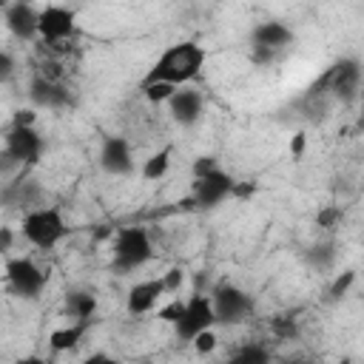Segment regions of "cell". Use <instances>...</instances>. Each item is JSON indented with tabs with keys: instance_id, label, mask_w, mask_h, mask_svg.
Segmentation results:
<instances>
[{
	"instance_id": "277c9868",
	"label": "cell",
	"mask_w": 364,
	"mask_h": 364,
	"mask_svg": "<svg viewBox=\"0 0 364 364\" xmlns=\"http://www.w3.org/2000/svg\"><path fill=\"white\" fill-rule=\"evenodd\" d=\"M358 88H361V60L341 57L307 88V97H333L341 102H353L358 97Z\"/></svg>"
},
{
	"instance_id": "d6986e66",
	"label": "cell",
	"mask_w": 364,
	"mask_h": 364,
	"mask_svg": "<svg viewBox=\"0 0 364 364\" xmlns=\"http://www.w3.org/2000/svg\"><path fill=\"white\" fill-rule=\"evenodd\" d=\"M88 330H91V321H68L65 327H57V330L48 333V347H51L54 353L74 350V347L85 338Z\"/></svg>"
},
{
	"instance_id": "3957f363",
	"label": "cell",
	"mask_w": 364,
	"mask_h": 364,
	"mask_svg": "<svg viewBox=\"0 0 364 364\" xmlns=\"http://www.w3.org/2000/svg\"><path fill=\"white\" fill-rule=\"evenodd\" d=\"M20 233L28 245H34L40 250H51L65 239L68 225H65V216L57 205H34L23 213Z\"/></svg>"
},
{
	"instance_id": "ac0fdd59",
	"label": "cell",
	"mask_w": 364,
	"mask_h": 364,
	"mask_svg": "<svg viewBox=\"0 0 364 364\" xmlns=\"http://www.w3.org/2000/svg\"><path fill=\"white\" fill-rule=\"evenodd\" d=\"M63 310L71 321H94L97 316V296L91 290H71L63 301Z\"/></svg>"
},
{
	"instance_id": "1f68e13d",
	"label": "cell",
	"mask_w": 364,
	"mask_h": 364,
	"mask_svg": "<svg viewBox=\"0 0 364 364\" xmlns=\"http://www.w3.org/2000/svg\"><path fill=\"white\" fill-rule=\"evenodd\" d=\"M287 151H290V156H293V159H301V156H304V151H307V134H304V131H296V134L290 136Z\"/></svg>"
},
{
	"instance_id": "8fae6325",
	"label": "cell",
	"mask_w": 364,
	"mask_h": 364,
	"mask_svg": "<svg viewBox=\"0 0 364 364\" xmlns=\"http://www.w3.org/2000/svg\"><path fill=\"white\" fill-rule=\"evenodd\" d=\"M100 168L108 176H128V173H134L136 162H134L131 142L125 136H119V134L102 136V142H100Z\"/></svg>"
},
{
	"instance_id": "ffe728a7",
	"label": "cell",
	"mask_w": 364,
	"mask_h": 364,
	"mask_svg": "<svg viewBox=\"0 0 364 364\" xmlns=\"http://www.w3.org/2000/svg\"><path fill=\"white\" fill-rule=\"evenodd\" d=\"M168 168H171V148H159L142 162V179L145 182H159L168 173Z\"/></svg>"
},
{
	"instance_id": "7a4b0ae2",
	"label": "cell",
	"mask_w": 364,
	"mask_h": 364,
	"mask_svg": "<svg viewBox=\"0 0 364 364\" xmlns=\"http://www.w3.org/2000/svg\"><path fill=\"white\" fill-rule=\"evenodd\" d=\"M151 259H154V242L145 228L128 225V228H117L111 233V267L117 273L139 270Z\"/></svg>"
},
{
	"instance_id": "7c38bea8",
	"label": "cell",
	"mask_w": 364,
	"mask_h": 364,
	"mask_svg": "<svg viewBox=\"0 0 364 364\" xmlns=\"http://www.w3.org/2000/svg\"><path fill=\"white\" fill-rule=\"evenodd\" d=\"M165 105H168V114H171V119L176 125L191 128L205 114V94L196 91V88H191V85H176V91L168 97Z\"/></svg>"
},
{
	"instance_id": "484cf974",
	"label": "cell",
	"mask_w": 364,
	"mask_h": 364,
	"mask_svg": "<svg viewBox=\"0 0 364 364\" xmlns=\"http://www.w3.org/2000/svg\"><path fill=\"white\" fill-rule=\"evenodd\" d=\"M341 216H344V210H341L338 205H327V208H321V210L316 213V225L324 228V230H333V228H338Z\"/></svg>"
},
{
	"instance_id": "cb8c5ba5",
	"label": "cell",
	"mask_w": 364,
	"mask_h": 364,
	"mask_svg": "<svg viewBox=\"0 0 364 364\" xmlns=\"http://www.w3.org/2000/svg\"><path fill=\"white\" fill-rule=\"evenodd\" d=\"M139 91L151 105H159V102H168V97L176 91V85H171V82H145V85H139Z\"/></svg>"
},
{
	"instance_id": "d6a6232c",
	"label": "cell",
	"mask_w": 364,
	"mask_h": 364,
	"mask_svg": "<svg viewBox=\"0 0 364 364\" xmlns=\"http://www.w3.org/2000/svg\"><path fill=\"white\" fill-rule=\"evenodd\" d=\"M11 125H37V111L34 108H17L11 114Z\"/></svg>"
},
{
	"instance_id": "4dcf8cb0",
	"label": "cell",
	"mask_w": 364,
	"mask_h": 364,
	"mask_svg": "<svg viewBox=\"0 0 364 364\" xmlns=\"http://www.w3.org/2000/svg\"><path fill=\"white\" fill-rule=\"evenodd\" d=\"M213 168H219V159H216V156H210V154H202V156H196V159H193L191 173H193V176H202V173H208V171H213Z\"/></svg>"
},
{
	"instance_id": "30bf717a",
	"label": "cell",
	"mask_w": 364,
	"mask_h": 364,
	"mask_svg": "<svg viewBox=\"0 0 364 364\" xmlns=\"http://www.w3.org/2000/svg\"><path fill=\"white\" fill-rule=\"evenodd\" d=\"M43 148L46 139L40 136L37 125H11L3 136V151L14 159V165H37Z\"/></svg>"
},
{
	"instance_id": "52a82bcc",
	"label": "cell",
	"mask_w": 364,
	"mask_h": 364,
	"mask_svg": "<svg viewBox=\"0 0 364 364\" xmlns=\"http://www.w3.org/2000/svg\"><path fill=\"white\" fill-rule=\"evenodd\" d=\"M3 273H6L9 290L14 296H20V299H37L46 290V284H48V270H43L28 256H11V259H6Z\"/></svg>"
},
{
	"instance_id": "4316f807",
	"label": "cell",
	"mask_w": 364,
	"mask_h": 364,
	"mask_svg": "<svg viewBox=\"0 0 364 364\" xmlns=\"http://www.w3.org/2000/svg\"><path fill=\"white\" fill-rule=\"evenodd\" d=\"M191 344H193V350H196L199 355L213 353V350H216V333H213V327H208V330L196 333V336L191 338Z\"/></svg>"
},
{
	"instance_id": "d590c367",
	"label": "cell",
	"mask_w": 364,
	"mask_h": 364,
	"mask_svg": "<svg viewBox=\"0 0 364 364\" xmlns=\"http://www.w3.org/2000/svg\"><path fill=\"white\" fill-rule=\"evenodd\" d=\"M88 361H111L105 353H94V355H88Z\"/></svg>"
},
{
	"instance_id": "9c48e42d",
	"label": "cell",
	"mask_w": 364,
	"mask_h": 364,
	"mask_svg": "<svg viewBox=\"0 0 364 364\" xmlns=\"http://www.w3.org/2000/svg\"><path fill=\"white\" fill-rule=\"evenodd\" d=\"M213 324H216V316H213L210 296H205V293L196 290V293H191L185 299V310H182V316L171 327H173V333H176L179 341H191L196 333H202V330H208Z\"/></svg>"
},
{
	"instance_id": "83f0119b",
	"label": "cell",
	"mask_w": 364,
	"mask_h": 364,
	"mask_svg": "<svg viewBox=\"0 0 364 364\" xmlns=\"http://www.w3.org/2000/svg\"><path fill=\"white\" fill-rule=\"evenodd\" d=\"M276 57H279V51H276V48H267V46H250V63H253V65H259V68L273 65V63H276Z\"/></svg>"
},
{
	"instance_id": "9a60e30c",
	"label": "cell",
	"mask_w": 364,
	"mask_h": 364,
	"mask_svg": "<svg viewBox=\"0 0 364 364\" xmlns=\"http://www.w3.org/2000/svg\"><path fill=\"white\" fill-rule=\"evenodd\" d=\"M165 296V284L162 279H142V282H134L128 287V296H125V310L131 316H145L151 313L159 299Z\"/></svg>"
},
{
	"instance_id": "f1b7e54d",
	"label": "cell",
	"mask_w": 364,
	"mask_h": 364,
	"mask_svg": "<svg viewBox=\"0 0 364 364\" xmlns=\"http://www.w3.org/2000/svg\"><path fill=\"white\" fill-rule=\"evenodd\" d=\"M159 279H162V284H165V293H176V290L182 287V282H185V270L176 264V267H171L168 273H162Z\"/></svg>"
},
{
	"instance_id": "5bb4252c",
	"label": "cell",
	"mask_w": 364,
	"mask_h": 364,
	"mask_svg": "<svg viewBox=\"0 0 364 364\" xmlns=\"http://www.w3.org/2000/svg\"><path fill=\"white\" fill-rule=\"evenodd\" d=\"M3 23L17 40H37V9L28 0H14L3 9Z\"/></svg>"
},
{
	"instance_id": "f546056e",
	"label": "cell",
	"mask_w": 364,
	"mask_h": 364,
	"mask_svg": "<svg viewBox=\"0 0 364 364\" xmlns=\"http://www.w3.org/2000/svg\"><path fill=\"white\" fill-rule=\"evenodd\" d=\"M182 310H185V301H182V299H171L168 304L159 307V318L168 321V324H173V321L182 316Z\"/></svg>"
},
{
	"instance_id": "8992f818",
	"label": "cell",
	"mask_w": 364,
	"mask_h": 364,
	"mask_svg": "<svg viewBox=\"0 0 364 364\" xmlns=\"http://www.w3.org/2000/svg\"><path fill=\"white\" fill-rule=\"evenodd\" d=\"M77 34V14L68 6L60 3H48L46 9L37 11V37L43 40V46L48 48H60L65 43H71Z\"/></svg>"
},
{
	"instance_id": "ba28073f",
	"label": "cell",
	"mask_w": 364,
	"mask_h": 364,
	"mask_svg": "<svg viewBox=\"0 0 364 364\" xmlns=\"http://www.w3.org/2000/svg\"><path fill=\"white\" fill-rule=\"evenodd\" d=\"M233 188H236V179L219 165L202 176H193L191 182V199H193V208L196 210H213L219 208L225 199L233 196Z\"/></svg>"
},
{
	"instance_id": "8d00e7d4",
	"label": "cell",
	"mask_w": 364,
	"mask_h": 364,
	"mask_svg": "<svg viewBox=\"0 0 364 364\" xmlns=\"http://www.w3.org/2000/svg\"><path fill=\"white\" fill-rule=\"evenodd\" d=\"M6 6H9V0H0V11H3V9H6Z\"/></svg>"
},
{
	"instance_id": "e575fe53",
	"label": "cell",
	"mask_w": 364,
	"mask_h": 364,
	"mask_svg": "<svg viewBox=\"0 0 364 364\" xmlns=\"http://www.w3.org/2000/svg\"><path fill=\"white\" fill-rule=\"evenodd\" d=\"M11 245H14V230L3 225V228H0V253H9Z\"/></svg>"
},
{
	"instance_id": "7402d4cb",
	"label": "cell",
	"mask_w": 364,
	"mask_h": 364,
	"mask_svg": "<svg viewBox=\"0 0 364 364\" xmlns=\"http://www.w3.org/2000/svg\"><path fill=\"white\" fill-rule=\"evenodd\" d=\"M307 262H310V267H316V270H330V267L336 264V245H333V242H318V245H313V247L307 250Z\"/></svg>"
},
{
	"instance_id": "d4e9b609",
	"label": "cell",
	"mask_w": 364,
	"mask_h": 364,
	"mask_svg": "<svg viewBox=\"0 0 364 364\" xmlns=\"http://www.w3.org/2000/svg\"><path fill=\"white\" fill-rule=\"evenodd\" d=\"M270 330H273V336L282 338V341H290V338L299 336V324H296L293 316H276V318H270Z\"/></svg>"
},
{
	"instance_id": "603a6c76",
	"label": "cell",
	"mask_w": 364,
	"mask_h": 364,
	"mask_svg": "<svg viewBox=\"0 0 364 364\" xmlns=\"http://www.w3.org/2000/svg\"><path fill=\"white\" fill-rule=\"evenodd\" d=\"M355 284V270H341L333 282H330V287H327V301H341L347 293H350V287Z\"/></svg>"
},
{
	"instance_id": "44dd1931",
	"label": "cell",
	"mask_w": 364,
	"mask_h": 364,
	"mask_svg": "<svg viewBox=\"0 0 364 364\" xmlns=\"http://www.w3.org/2000/svg\"><path fill=\"white\" fill-rule=\"evenodd\" d=\"M230 361L233 364H267L270 361V350L259 341H245L242 347H236L230 353Z\"/></svg>"
},
{
	"instance_id": "4fadbf2b",
	"label": "cell",
	"mask_w": 364,
	"mask_h": 364,
	"mask_svg": "<svg viewBox=\"0 0 364 364\" xmlns=\"http://www.w3.org/2000/svg\"><path fill=\"white\" fill-rule=\"evenodd\" d=\"M28 97L37 108H48V111H60L71 105V94L63 82H57V77H48L43 71H34L28 80Z\"/></svg>"
},
{
	"instance_id": "2e32d148",
	"label": "cell",
	"mask_w": 364,
	"mask_h": 364,
	"mask_svg": "<svg viewBox=\"0 0 364 364\" xmlns=\"http://www.w3.org/2000/svg\"><path fill=\"white\" fill-rule=\"evenodd\" d=\"M40 196H43V188H40V182L37 179H31V176H17V179H11V182H6L3 188H0V202L6 205V208H34V205H40Z\"/></svg>"
},
{
	"instance_id": "5b68a950",
	"label": "cell",
	"mask_w": 364,
	"mask_h": 364,
	"mask_svg": "<svg viewBox=\"0 0 364 364\" xmlns=\"http://www.w3.org/2000/svg\"><path fill=\"white\" fill-rule=\"evenodd\" d=\"M210 304H213L216 324H242L256 310L253 296L233 282H219L210 293Z\"/></svg>"
},
{
	"instance_id": "6da1fadb",
	"label": "cell",
	"mask_w": 364,
	"mask_h": 364,
	"mask_svg": "<svg viewBox=\"0 0 364 364\" xmlns=\"http://www.w3.org/2000/svg\"><path fill=\"white\" fill-rule=\"evenodd\" d=\"M205 68V48L196 40H182L168 46L156 63L148 68V74L142 77L139 85L145 82H171V85H188L191 80L199 77V71Z\"/></svg>"
},
{
	"instance_id": "836d02e7",
	"label": "cell",
	"mask_w": 364,
	"mask_h": 364,
	"mask_svg": "<svg viewBox=\"0 0 364 364\" xmlns=\"http://www.w3.org/2000/svg\"><path fill=\"white\" fill-rule=\"evenodd\" d=\"M14 68H17L14 57H11L6 48H0V82H6V80L14 74Z\"/></svg>"
},
{
	"instance_id": "e0dca14e",
	"label": "cell",
	"mask_w": 364,
	"mask_h": 364,
	"mask_svg": "<svg viewBox=\"0 0 364 364\" xmlns=\"http://www.w3.org/2000/svg\"><path fill=\"white\" fill-rule=\"evenodd\" d=\"M293 37H296L293 28L282 20H264V23L250 28V46H267V48H276V51L287 48L293 43Z\"/></svg>"
}]
</instances>
